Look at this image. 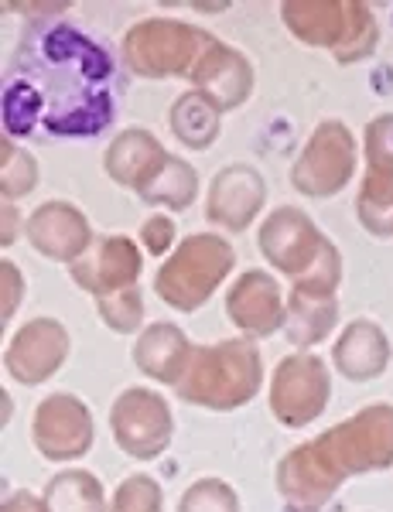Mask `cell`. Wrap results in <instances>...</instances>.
<instances>
[{"label":"cell","mask_w":393,"mask_h":512,"mask_svg":"<svg viewBox=\"0 0 393 512\" xmlns=\"http://www.w3.org/2000/svg\"><path fill=\"white\" fill-rule=\"evenodd\" d=\"M332 355L342 376L352 379V383H363V379H376L387 369L390 345H387V335H383L373 321H352L346 332H342Z\"/></svg>","instance_id":"obj_11"},{"label":"cell","mask_w":393,"mask_h":512,"mask_svg":"<svg viewBox=\"0 0 393 512\" xmlns=\"http://www.w3.org/2000/svg\"><path fill=\"white\" fill-rule=\"evenodd\" d=\"M332 325H335V297L294 287L288 301V315H284V328H288L291 342L298 349H308V345L322 342L332 332Z\"/></svg>","instance_id":"obj_14"},{"label":"cell","mask_w":393,"mask_h":512,"mask_svg":"<svg viewBox=\"0 0 393 512\" xmlns=\"http://www.w3.org/2000/svg\"><path fill=\"white\" fill-rule=\"evenodd\" d=\"M233 267V250L216 236H192L171 260L161 267L154 291L161 301L178 311H195L209 301V294L223 284Z\"/></svg>","instance_id":"obj_3"},{"label":"cell","mask_w":393,"mask_h":512,"mask_svg":"<svg viewBox=\"0 0 393 512\" xmlns=\"http://www.w3.org/2000/svg\"><path fill=\"white\" fill-rule=\"evenodd\" d=\"M134 359L147 376L175 386L182 383L188 362H192V345L175 325H151L137 342Z\"/></svg>","instance_id":"obj_12"},{"label":"cell","mask_w":393,"mask_h":512,"mask_svg":"<svg viewBox=\"0 0 393 512\" xmlns=\"http://www.w3.org/2000/svg\"><path fill=\"white\" fill-rule=\"evenodd\" d=\"M144 243H147V250H151V253H165L168 243H171V226L165 219L147 222V226H144Z\"/></svg>","instance_id":"obj_19"},{"label":"cell","mask_w":393,"mask_h":512,"mask_svg":"<svg viewBox=\"0 0 393 512\" xmlns=\"http://www.w3.org/2000/svg\"><path fill=\"white\" fill-rule=\"evenodd\" d=\"M260 243H264L267 260L274 263L277 270H284V274H301V270H308L325 246L318 229L308 226V222L298 216V209L277 212L264 226Z\"/></svg>","instance_id":"obj_8"},{"label":"cell","mask_w":393,"mask_h":512,"mask_svg":"<svg viewBox=\"0 0 393 512\" xmlns=\"http://www.w3.org/2000/svg\"><path fill=\"white\" fill-rule=\"evenodd\" d=\"M110 512H161V489L147 475H134L120 485Z\"/></svg>","instance_id":"obj_18"},{"label":"cell","mask_w":393,"mask_h":512,"mask_svg":"<svg viewBox=\"0 0 393 512\" xmlns=\"http://www.w3.org/2000/svg\"><path fill=\"white\" fill-rule=\"evenodd\" d=\"M45 512H106L103 509V485L89 472H65L55 475L42 499Z\"/></svg>","instance_id":"obj_15"},{"label":"cell","mask_w":393,"mask_h":512,"mask_svg":"<svg viewBox=\"0 0 393 512\" xmlns=\"http://www.w3.org/2000/svg\"><path fill=\"white\" fill-rule=\"evenodd\" d=\"M226 311L243 332L250 335H270L284 325V301L281 287L267 274H243L236 287L229 291Z\"/></svg>","instance_id":"obj_10"},{"label":"cell","mask_w":393,"mask_h":512,"mask_svg":"<svg viewBox=\"0 0 393 512\" xmlns=\"http://www.w3.org/2000/svg\"><path fill=\"white\" fill-rule=\"evenodd\" d=\"M301 454L308 465H315L311 472L322 475L329 492L339 489L346 475L393 465V407H366L346 424L325 431L318 441L301 444Z\"/></svg>","instance_id":"obj_1"},{"label":"cell","mask_w":393,"mask_h":512,"mask_svg":"<svg viewBox=\"0 0 393 512\" xmlns=\"http://www.w3.org/2000/svg\"><path fill=\"white\" fill-rule=\"evenodd\" d=\"M329 403V373L318 355H288L277 366L274 386H270V410L281 424L305 427Z\"/></svg>","instance_id":"obj_4"},{"label":"cell","mask_w":393,"mask_h":512,"mask_svg":"<svg viewBox=\"0 0 393 512\" xmlns=\"http://www.w3.org/2000/svg\"><path fill=\"white\" fill-rule=\"evenodd\" d=\"M18 301H21V277H18V270H14L11 263H4V318L14 315Z\"/></svg>","instance_id":"obj_20"},{"label":"cell","mask_w":393,"mask_h":512,"mask_svg":"<svg viewBox=\"0 0 393 512\" xmlns=\"http://www.w3.org/2000/svg\"><path fill=\"white\" fill-rule=\"evenodd\" d=\"M137 274H141V256H137V250L127 243L124 236L103 239V243L96 246L83 263L72 267L76 284L86 287V291H93V294H100V297L127 291V287L137 280Z\"/></svg>","instance_id":"obj_9"},{"label":"cell","mask_w":393,"mask_h":512,"mask_svg":"<svg viewBox=\"0 0 393 512\" xmlns=\"http://www.w3.org/2000/svg\"><path fill=\"white\" fill-rule=\"evenodd\" d=\"M31 243L52 260H72L79 250H86V226L72 205H45L31 219Z\"/></svg>","instance_id":"obj_13"},{"label":"cell","mask_w":393,"mask_h":512,"mask_svg":"<svg viewBox=\"0 0 393 512\" xmlns=\"http://www.w3.org/2000/svg\"><path fill=\"white\" fill-rule=\"evenodd\" d=\"M100 315L113 332H134L144 318L141 291H137V287H127V291L100 297Z\"/></svg>","instance_id":"obj_17"},{"label":"cell","mask_w":393,"mask_h":512,"mask_svg":"<svg viewBox=\"0 0 393 512\" xmlns=\"http://www.w3.org/2000/svg\"><path fill=\"white\" fill-rule=\"evenodd\" d=\"M65 355H69V335H65V328L52 318H38L28 321L14 335L4 362H7V373L18 379V383L31 386V383H45L65 362Z\"/></svg>","instance_id":"obj_7"},{"label":"cell","mask_w":393,"mask_h":512,"mask_svg":"<svg viewBox=\"0 0 393 512\" xmlns=\"http://www.w3.org/2000/svg\"><path fill=\"white\" fill-rule=\"evenodd\" d=\"M35 448L52 461L79 458L93 444V417L83 407V400L69 393L48 396L35 410Z\"/></svg>","instance_id":"obj_6"},{"label":"cell","mask_w":393,"mask_h":512,"mask_svg":"<svg viewBox=\"0 0 393 512\" xmlns=\"http://www.w3.org/2000/svg\"><path fill=\"white\" fill-rule=\"evenodd\" d=\"M178 512H240V502H236V492L229 489L219 478H202L192 489L185 492L182 509Z\"/></svg>","instance_id":"obj_16"},{"label":"cell","mask_w":393,"mask_h":512,"mask_svg":"<svg viewBox=\"0 0 393 512\" xmlns=\"http://www.w3.org/2000/svg\"><path fill=\"white\" fill-rule=\"evenodd\" d=\"M113 437L130 458H154L171 441L168 403L151 390H127L113 403Z\"/></svg>","instance_id":"obj_5"},{"label":"cell","mask_w":393,"mask_h":512,"mask_svg":"<svg viewBox=\"0 0 393 512\" xmlns=\"http://www.w3.org/2000/svg\"><path fill=\"white\" fill-rule=\"evenodd\" d=\"M260 390V352L250 342H219L188 362L178 393L209 410L243 407Z\"/></svg>","instance_id":"obj_2"},{"label":"cell","mask_w":393,"mask_h":512,"mask_svg":"<svg viewBox=\"0 0 393 512\" xmlns=\"http://www.w3.org/2000/svg\"><path fill=\"white\" fill-rule=\"evenodd\" d=\"M294 512H315V509H294Z\"/></svg>","instance_id":"obj_22"},{"label":"cell","mask_w":393,"mask_h":512,"mask_svg":"<svg viewBox=\"0 0 393 512\" xmlns=\"http://www.w3.org/2000/svg\"><path fill=\"white\" fill-rule=\"evenodd\" d=\"M4 512H45V506L35 499V495L18 492V495H11V499L4 502Z\"/></svg>","instance_id":"obj_21"}]
</instances>
